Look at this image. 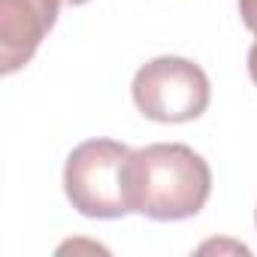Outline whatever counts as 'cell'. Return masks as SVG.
<instances>
[{
	"instance_id": "cell-5",
	"label": "cell",
	"mask_w": 257,
	"mask_h": 257,
	"mask_svg": "<svg viewBox=\"0 0 257 257\" xmlns=\"http://www.w3.org/2000/svg\"><path fill=\"white\" fill-rule=\"evenodd\" d=\"M239 16H242V25L257 37V0H239Z\"/></svg>"
},
{
	"instance_id": "cell-2",
	"label": "cell",
	"mask_w": 257,
	"mask_h": 257,
	"mask_svg": "<svg viewBox=\"0 0 257 257\" xmlns=\"http://www.w3.org/2000/svg\"><path fill=\"white\" fill-rule=\"evenodd\" d=\"M134 149L115 140L79 143L64 164V191L73 209L85 218L131 215L127 197V158Z\"/></svg>"
},
{
	"instance_id": "cell-8",
	"label": "cell",
	"mask_w": 257,
	"mask_h": 257,
	"mask_svg": "<svg viewBox=\"0 0 257 257\" xmlns=\"http://www.w3.org/2000/svg\"><path fill=\"white\" fill-rule=\"evenodd\" d=\"M254 221H257V212H254Z\"/></svg>"
},
{
	"instance_id": "cell-4",
	"label": "cell",
	"mask_w": 257,
	"mask_h": 257,
	"mask_svg": "<svg viewBox=\"0 0 257 257\" xmlns=\"http://www.w3.org/2000/svg\"><path fill=\"white\" fill-rule=\"evenodd\" d=\"M64 0H0V73L13 76L37 55Z\"/></svg>"
},
{
	"instance_id": "cell-7",
	"label": "cell",
	"mask_w": 257,
	"mask_h": 257,
	"mask_svg": "<svg viewBox=\"0 0 257 257\" xmlns=\"http://www.w3.org/2000/svg\"><path fill=\"white\" fill-rule=\"evenodd\" d=\"M67 7H82V4H88V0H64Z\"/></svg>"
},
{
	"instance_id": "cell-6",
	"label": "cell",
	"mask_w": 257,
	"mask_h": 257,
	"mask_svg": "<svg viewBox=\"0 0 257 257\" xmlns=\"http://www.w3.org/2000/svg\"><path fill=\"white\" fill-rule=\"evenodd\" d=\"M248 76H251V82L257 85V43L248 49Z\"/></svg>"
},
{
	"instance_id": "cell-3",
	"label": "cell",
	"mask_w": 257,
	"mask_h": 257,
	"mask_svg": "<svg viewBox=\"0 0 257 257\" xmlns=\"http://www.w3.org/2000/svg\"><path fill=\"white\" fill-rule=\"evenodd\" d=\"M131 91L137 109L158 124L194 121L209 109L212 100L206 70L179 55H161L143 64L134 76Z\"/></svg>"
},
{
	"instance_id": "cell-1",
	"label": "cell",
	"mask_w": 257,
	"mask_h": 257,
	"mask_svg": "<svg viewBox=\"0 0 257 257\" xmlns=\"http://www.w3.org/2000/svg\"><path fill=\"white\" fill-rule=\"evenodd\" d=\"M212 194V170L185 143H155L127 158L131 212L152 221L194 218Z\"/></svg>"
}]
</instances>
